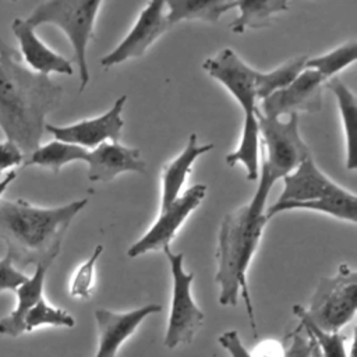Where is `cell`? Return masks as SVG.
<instances>
[{
	"label": "cell",
	"instance_id": "cell-1",
	"mask_svg": "<svg viewBox=\"0 0 357 357\" xmlns=\"http://www.w3.org/2000/svg\"><path fill=\"white\" fill-rule=\"evenodd\" d=\"M63 86L22 64L0 38V130L26 156L40 146L46 116L61 102Z\"/></svg>",
	"mask_w": 357,
	"mask_h": 357
},
{
	"label": "cell",
	"instance_id": "cell-2",
	"mask_svg": "<svg viewBox=\"0 0 357 357\" xmlns=\"http://www.w3.org/2000/svg\"><path fill=\"white\" fill-rule=\"evenodd\" d=\"M77 199L59 206H38L25 199H0V238L20 271L28 265L50 266L57 258L73 219L86 206Z\"/></svg>",
	"mask_w": 357,
	"mask_h": 357
},
{
	"label": "cell",
	"instance_id": "cell-3",
	"mask_svg": "<svg viewBox=\"0 0 357 357\" xmlns=\"http://www.w3.org/2000/svg\"><path fill=\"white\" fill-rule=\"evenodd\" d=\"M266 223L265 206L250 201L222 219L216 248L215 283L219 286V304L237 305L238 297H243L255 337L257 319L247 283V271Z\"/></svg>",
	"mask_w": 357,
	"mask_h": 357
},
{
	"label": "cell",
	"instance_id": "cell-4",
	"mask_svg": "<svg viewBox=\"0 0 357 357\" xmlns=\"http://www.w3.org/2000/svg\"><path fill=\"white\" fill-rule=\"evenodd\" d=\"M202 68L227 88L244 112V126L238 146L226 156V163L231 167L236 163H243L247 178L254 181L258 178L259 173V134L257 123L258 98L255 89V70L244 63L229 47H225L213 57L205 59Z\"/></svg>",
	"mask_w": 357,
	"mask_h": 357
},
{
	"label": "cell",
	"instance_id": "cell-5",
	"mask_svg": "<svg viewBox=\"0 0 357 357\" xmlns=\"http://www.w3.org/2000/svg\"><path fill=\"white\" fill-rule=\"evenodd\" d=\"M102 1L99 0H52L38 4L25 21L38 28L50 24L60 28L68 38L74 61L78 66L79 92L89 84V68L86 61V49L93 36L95 20Z\"/></svg>",
	"mask_w": 357,
	"mask_h": 357
},
{
	"label": "cell",
	"instance_id": "cell-6",
	"mask_svg": "<svg viewBox=\"0 0 357 357\" xmlns=\"http://www.w3.org/2000/svg\"><path fill=\"white\" fill-rule=\"evenodd\" d=\"M258 134L262 137L265 155L259 167L258 185L271 191L273 184L290 174L300 163L311 158V151L298 131V114L287 120L265 117L257 112Z\"/></svg>",
	"mask_w": 357,
	"mask_h": 357
},
{
	"label": "cell",
	"instance_id": "cell-7",
	"mask_svg": "<svg viewBox=\"0 0 357 357\" xmlns=\"http://www.w3.org/2000/svg\"><path fill=\"white\" fill-rule=\"evenodd\" d=\"M357 272L346 264L333 276L322 278L311 297L308 308L296 304L293 314L305 318L325 332H340L356 315Z\"/></svg>",
	"mask_w": 357,
	"mask_h": 357
},
{
	"label": "cell",
	"instance_id": "cell-8",
	"mask_svg": "<svg viewBox=\"0 0 357 357\" xmlns=\"http://www.w3.org/2000/svg\"><path fill=\"white\" fill-rule=\"evenodd\" d=\"M163 252L170 264L173 279L170 312L163 344L167 349H176L194 340L204 324V312L194 301L191 293L194 273L184 271V255L173 252L170 247H165Z\"/></svg>",
	"mask_w": 357,
	"mask_h": 357
},
{
	"label": "cell",
	"instance_id": "cell-9",
	"mask_svg": "<svg viewBox=\"0 0 357 357\" xmlns=\"http://www.w3.org/2000/svg\"><path fill=\"white\" fill-rule=\"evenodd\" d=\"M206 194L205 184H194L180 194L167 208L162 209L158 219L148 229V231L127 250L130 258L139 257L149 251L163 250L170 245L177 230L184 220L199 206Z\"/></svg>",
	"mask_w": 357,
	"mask_h": 357
},
{
	"label": "cell",
	"instance_id": "cell-10",
	"mask_svg": "<svg viewBox=\"0 0 357 357\" xmlns=\"http://www.w3.org/2000/svg\"><path fill=\"white\" fill-rule=\"evenodd\" d=\"M324 86L325 79L319 73L304 68L287 86L262 99L259 113L272 119L297 114L298 112L317 113L322 109Z\"/></svg>",
	"mask_w": 357,
	"mask_h": 357
},
{
	"label": "cell",
	"instance_id": "cell-11",
	"mask_svg": "<svg viewBox=\"0 0 357 357\" xmlns=\"http://www.w3.org/2000/svg\"><path fill=\"white\" fill-rule=\"evenodd\" d=\"M127 96L117 98L113 106L102 116L85 119L67 126H45V131L52 134L54 139L82 146L88 151L95 149L103 142H119L121 130L124 127V119L121 116Z\"/></svg>",
	"mask_w": 357,
	"mask_h": 357
},
{
	"label": "cell",
	"instance_id": "cell-12",
	"mask_svg": "<svg viewBox=\"0 0 357 357\" xmlns=\"http://www.w3.org/2000/svg\"><path fill=\"white\" fill-rule=\"evenodd\" d=\"M167 29L166 3L149 1L141 10L131 31L110 53L100 59V64L109 68L130 59L141 57L148 47Z\"/></svg>",
	"mask_w": 357,
	"mask_h": 357
},
{
	"label": "cell",
	"instance_id": "cell-13",
	"mask_svg": "<svg viewBox=\"0 0 357 357\" xmlns=\"http://www.w3.org/2000/svg\"><path fill=\"white\" fill-rule=\"evenodd\" d=\"M162 311L160 304H145L139 308L116 312L107 308H98L95 319L98 326V349L93 357H117L123 343L134 335L145 318Z\"/></svg>",
	"mask_w": 357,
	"mask_h": 357
},
{
	"label": "cell",
	"instance_id": "cell-14",
	"mask_svg": "<svg viewBox=\"0 0 357 357\" xmlns=\"http://www.w3.org/2000/svg\"><path fill=\"white\" fill-rule=\"evenodd\" d=\"M89 181H110L120 173L135 172L146 174V162L141 158L138 148L124 146L119 142H103L89 151L88 160Z\"/></svg>",
	"mask_w": 357,
	"mask_h": 357
},
{
	"label": "cell",
	"instance_id": "cell-15",
	"mask_svg": "<svg viewBox=\"0 0 357 357\" xmlns=\"http://www.w3.org/2000/svg\"><path fill=\"white\" fill-rule=\"evenodd\" d=\"M11 31L18 40L21 59L33 73L47 77L53 73L64 75L74 73L71 61L45 45L35 33V28H32L25 18H15L11 24Z\"/></svg>",
	"mask_w": 357,
	"mask_h": 357
},
{
	"label": "cell",
	"instance_id": "cell-16",
	"mask_svg": "<svg viewBox=\"0 0 357 357\" xmlns=\"http://www.w3.org/2000/svg\"><path fill=\"white\" fill-rule=\"evenodd\" d=\"M342 190L343 187L337 185L318 169L311 156L283 177V191L276 202L315 201L336 195Z\"/></svg>",
	"mask_w": 357,
	"mask_h": 357
},
{
	"label": "cell",
	"instance_id": "cell-17",
	"mask_svg": "<svg viewBox=\"0 0 357 357\" xmlns=\"http://www.w3.org/2000/svg\"><path fill=\"white\" fill-rule=\"evenodd\" d=\"M213 149V144H198V137L192 132L178 156L162 169V192L160 211L167 208L176 198L180 197L187 176L191 173L194 162L204 153Z\"/></svg>",
	"mask_w": 357,
	"mask_h": 357
},
{
	"label": "cell",
	"instance_id": "cell-18",
	"mask_svg": "<svg viewBox=\"0 0 357 357\" xmlns=\"http://www.w3.org/2000/svg\"><path fill=\"white\" fill-rule=\"evenodd\" d=\"M49 268L50 266L47 265H36L33 273L28 276L26 280L14 290L17 297V304L7 317L0 319V335L17 337L24 333V329H22L24 317L42 297H45L43 287H45V279Z\"/></svg>",
	"mask_w": 357,
	"mask_h": 357
},
{
	"label": "cell",
	"instance_id": "cell-19",
	"mask_svg": "<svg viewBox=\"0 0 357 357\" xmlns=\"http://www.w3.org/2000/svg\"><path fill=\"white\" fill-rule=\"evenodd\" d=\"M294 209H305V211L326 213L340 220L350 222L353 225L357 222V197L344 188L336 195L315 199V201L275 202L268 208V211H265V218L266 220H269L280 212L294 211Z\"/></svg>",
	"mask_w": 357,
	"mask_h": 357
},
{
	"label": "cell",
	"instance_id": "cell-20",
	"mask_svg": "<svg viewBox=\"0 0 357 357\" xmlns=\"http://www.w3.org/2000/svg\"><path fill=\"white\" fill-rule=\"evenodd\" d=\"M165 3L169 28L184 20L218 22L222 14L236 8V1L227 0H169Z\"/></svg>",
	"mask_w": 357,
	"mask_h": 357
},
{
	"label": "cell",
	"instance_id": "cell-21",
	"mask_svg": "<svg viewBox=\"0 0 357 357\" xmlns=\"http://www.w3.org/2000/svg\"><path fill=\"white\" fill-rule=\"evenodd\" d=\"M238 17L230 24L234 33H243L245 29L266 28L272 24L278 13L287 11L289 3L286 0H240L236 1Z\"/></svg>",
	"mask_w": 357,
	"mask_h": 357
},
{
	"label": "cell",
	"instance_id": "cell-22",
	"mask_svg": "<svg viewBox=\"0 0 357 357\" xmlns=\"http://www.w3.org/2000/svg\"><path fill=\"white\" fill-rule=\"evenodd\" d=\"M88 153L89 151L82 146L53 139L45 145H40L29 156H26L22 167L39 166L53 173H59L63 166L71 162L86 163Z\"/></svg>",
	"mask_w": 357,
	"mask_h": 357
},
{
	"label": "cell",
	"instance_id": "cell-23",
	"mask_svg": "<svg viewBox=\"0 0 357 357\" xmlns=\"http://www.w3.org/2000/svg\"><path fill=\"white\" fill-rule=\"evenodd\" d=\"M325 86L333 92L337 102L339 112H340L344 138H346V167L349 170H354L357 165L356 156H354V134L357 130L356 96L337 77H332L326 79Z\"/></svg>",
	"mask_w": 357,
	"mask_h": 357
},
{
	"label": "cell",
	"instance_id": "cell-24",
	"mask_svg": "<svg viewBox=\"0 0 357 357\" xmlns=\"http://www.w3.org/2000/svg\"><path fill=\"white\" fill-rule=\"evenodd\" d=\"M307 59V56H297L268 73L255 70V89L258 100H262L275 91L287 86L305 68Z\"/></svg>",
	"mask_w": 357,
	"mask_h": 357
},
{
	"label": "cell",
	"instance_id": "cell-25",
	"mask_svg": "<svg viewBox=\"0 0 357 357\" xmlns=\"http://www.w3.org/2000/svg\"><path fill=\"white\" fill-rule=\"evenodd\" d=\"M75 325L74 317L59 307L52 305L46 301L45 297H42L24 317L22 321V329L24 333L32 332L40 326H64V328H73Z\"/></svg>",
	"mask_w": 357,
	"mask_h": 357
},
{
	"label": "cell",
	"instance_id": "cell-26",
	"mask_svg": "<svg viewBox=\"0 0 357 357\" xmlns=\"http://www.w3.org/2000/svg\"><path fill=\"white\" fill-rule=\"evenodd\" d=\"M356 57H357V42L351 40L340 45L339 47L322 56L307 59L305 68L315 70L326 81L335 77V74H337L351 63H354Z\"/></svg>",
	"mask_w": 357,
	"mask_h": 357
},
{
	"label": "cell",
	"instance_id": "cell-27",
	"mask_svg": "<svg viewBox=\"0 0 357 357\" xmlns=\"http://www.w3.org/2000/svg\"><path fill=\"white\" fill-rule=\"evenodd\" d=\"M102 252H103V245L98 244L93 252L89 255V258L85 259L75 269L68 287V293L73 298L86 300L88 297H91L95 286V266Z\"/></svg>",
	"mask_w": 357,
	"mask_h": 357
},
{
	"label": "cell",
	"instance_id": "cell-28",
	"mask_svg": "<svg viewBox=\"0 0 357 357\" xmlns=\"http://www.w3.org/2000/svg\"><path fill=\"white\" fill-rule=\"evenodd\" d=\"M300 319V325L312 336L315 344L318 346L322 357H350L346 346V336L340 332H325L314 326L305 318L297 317Z\"/></svg>",
	"mask_w": 357,
	"mask_h": 357
},
{
	"label": "cell",
	"instance_id": "cell-29",
	"mask_svg": "<svg viewBox=\"0 0 357 357\" xmlns=\"http://www.w3.org/2000/svg\"><path fill=\"white\" fill-rule=\"evenodd\" d=\"M283 357H311L314 349L312 336L300 325L286 337Z\"/></svg>",
	"mask_w": 357,
	"mask_h": 357
},
{
	"label": "cell",
	"instance_id": "cell-30",
	"mask_svg": "<svg viewBox=\"0 0 357 357\" xmlns=\"http://www.w3.org/2000/svg\"><path fill=\"white\" fill-rule=\"evenodd\" d=\"M28 275L14 266L11 259L6 255L0 258V293L14 291L21 283L26 280Z\"/></svg>",
	"mask_w": 357,
	"mask_h": 357
},
{
	"label": "cell",
	"instance_id": "cell-31",
	"mask_svg": "<svg viewBox=\"0 0 357 357\" xmlns=\"http://www.w3.org/2000/svg\"><path fill=\"white\" fill-rule=\"evenodd\" d=\"M25 160L24 152L10 139L0 141V178L4 173L22 166Z\"/></svg>",
	"mask_w": 357,
	"mask_h": 357
},
{
	"label": "cell",
	"instance_id": "cell-32",
	"mask_svg": "<svg viewBox=\"0 0 357 357\" xmlns=\"http://www.w3.org/2000/svg\"><path fill=\"white\" fill-rule=\"evenodd\" d=\"M220 346L230 354V357H251L250 351L243 344L237 331H227L219 336Z\"/></svg>",
	"mask_w": 357,
	"mask_h": 357
},
{
	"label": "cell",
	"instance_id": "cell-33",
	"mask_svg": "<svg viewBox=\"0 0 357 357\" xmlns=\"http://www.w3.org/2000/svg\"><path fill=\"white\" fill-rule=\"evenodd\" d=\"M251 357H283L284 356V344L276 339H265L259 342L252 351H250Z\"/></svg>",
	"mask_w": 357,
	"mask_h": 357
},
{
	"label": "cell",
	"instance_id": "cell-34",
	"mask_svg": "<svg viewBox=\"0 0 357 357\" xmlns=\"http://www.w3.org/2000/svg\"><path fill=\"white\" fill-rule=\"evenodd\" d=\"M17 178V172L11 170L8 173H6L1 178H0V199L3 197V194L6 192V190L10 187V184Z\"/></svg>",
	"mask_w": 357,
	"mask_h": 357
},
{
	"label": "cell",
	"instance_id": "cell-35",
	"mask_svg": "<svg viewBox=\"0 0 357 357\" xmlns=\"http://www.w3.org/2000/svg\"><path fill=\"white\" fill-rule=\"evenodd\" d=\"M311 357H322V354H321V351H319V349H318V346L315 344V342H314V349H312V353H311Z\"/></svg>",
	"mask_w": 357,
	"mask_h": 357
}]
</instances>
